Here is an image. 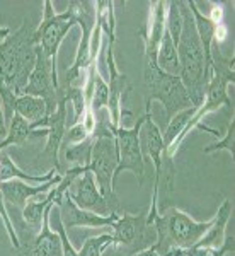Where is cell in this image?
I'll list each match as a JSON object with an SVG mask.
<instances>
[{"mask_svg": "<svg viewBox=\"0 0 235 256\" xmlns=\"http://www.w3.org/2000/svg\"><path fill=\"white\" fill-rule=\"evenodd\" d=\"M34 30L29 19H24L19 30L0 44V102L7 122L14 116L15 99L22 94L36 65Z\"/></svg>", "mask_w": 235, "mask_h": 256, "instance_id": "6da1fadb", "label": "cell"}, {"mask_svg": "<svg viewBox=\"0 0 235 256\" xmlns=\"http://www.w3.org/2000/svg\"><path fill=\"white\" fill-rule=\"evenodd\" d=\"M181 18H183V30L177 41V58H179V79L186 88V92L191 99L193 108H200L205 99L206 86L210 82L212 72L206 68L203 46L198 38L196 26L193 14L189 10L188 2L179 0Z\"/></svg>", "mask_w": 235, "mask_h": 256, "instance_id": "7a4b0ae2", "label": "cell"}, {"mask_svg": "<svg viewBox=\"0 0 235 256\" xmlns=\"http://www.w3.org/2000/svg\"><path fill=\"white\" fill-rule=\"evenodd\" d=\"M213 56V65H212V77H210V82L206 86V92H205V99L201 102L200 108L195 110L193 116L189 118L186 128L183 130V134L177 137L174 142H172L171 147H167L164 150V158L166 160H172L174 156L177 154L179 150L181 144L186 140V137L191 134V130H195L201 125V122L205 120L206 114L213 113L217 111L220 106H227L230 111L234 113V108H232V101L229 98V92H227V88L229 84H235V72H234V56L232 58H224L222 53L213 52L212 53Z\"/></svg>", "mask_w": 235, "mask_h": 256, "instance_id": "3957f363", "label": "cell"}, {"mask_svg": "<svg viewBox=\"0 0 235 256\" xmlns=\"http://www.w3.org/2000/svg\"><path fill=\"white\" fill-rule=\"evenodd\" d=\"M212 224L213 218L206 222H196L183 210L169 208L164 216H157L152 220V226L157 230V241L154 242V248L160 254H167L172 250L195 248Z\"/></svg>", "mask_w": 235, "mask_h": 256, "instance_id": "277c9868", "label": "cell"}, {"mask_svg": "<svg viewBox=\"0 0 235 256\" xmlns=\"http://www.w3.org/2000/svg\"><path fill=\"white\" fill-rule=\"evenodd\" d=\"M143 82L147 89L145 111H152V102L159 101L164 108L166 118L171 120L179 111L193 108L186 88L179 77L162 72L155 60L143 58Z\"/></svg>", "mask_w": 235, "mask_h": 256, "instance_id": "5b68a950", "label": "cell"}, {"mask_svg": "<svg viewBox=\"0 0 235 256\" xmlns=\"http://www.w3.org/2000/svg\"><path fill=\"white\" fill-rule=\"evenodd\" d=\"M109 123H99L92 135V152H90V160L87 166H84V172H92L94 180L97 183L99 192L102 193L109 202L116 204V195H114L113 178L114 171L118 168V147L116 140L111 132Z\"/></svg>", "mask_w": 235, "mask_h": 256, "instance_id": "8992f818", "label": "cell"}, {"mask_svg": "<svg viewBox=\"0 0 235 256\" xmlns=\"http://www.w3.org/2000/svg\"><path fill=\"white\" fill-rule=\"evenodd\" d=\"M78 2H70L65 12H55L49 0L43 2V19L34 30V41L43 50V53L56 64L58 48L63 43L65 36L75 24H78Z\"/></svg>", "mask_w": 235, "mask_h": 256, "instance_id": "52a82bcc", "label": "cell"}, {"mask_svg": "<svg viewBox=\"0 0 235 256\" xmlns=\"http://www.w3.org/2000/svg\"><path fill=\"white\" fill-rule=\"evenodd\" d=\"M143 122H145V114L140 116L131 128L118 126L113 128L109 125L113 137L116 140L118 147V168L114 171L113 178V186L116 184V180L121 172L131 171L138 178V183H143V176H145V159L142 154V147H140V128H142Z\"/></svg>", "mask_w": 235, "mask_h": 256, "instance_id": "ba28073f", "label": "cell"}, {"mask_svg": "<svg viewBox=\"0 0 235 256\" xmlns=\"http://www.w3.org/2000/svg\"><path fill=\"white\" fill-rule=\"evenodd\" d=\"M140 147L142 154L152 160L155 169V181H154V193H152L150 210L147 214V226H152V220L159 216V186L162 181V166H164V138L159 125L152 118V111H145V122L140 128Z\"/></svg>", "mask_w": 235, "mask_h": 256, "instance_id": "9c48e42d", "label": "cell"}, {"mask_svg": "<svg viewBox=\"0 0 235 256\" xmlns=\"http://www.w3.org/2000/svg\"><path fill=\"white\" fill-rule=\"evenodd\" d=\"M78 26L82 30V38L78 41L77 55L73 60L72 67L65 72V88H73V82L80 79L82 74L92 65V56H90V38L96 26V9L94 2H78Z\"/></svg>", "mask_w": 235, "mask_h": 256, "instance_id": "30bf717a", "label": "cell"}, {"mask_svg": "<svg viewBox=\"0 0 235 256\" xmlns=\"http://www.w3.org/2000/svg\"><path fill=\"white\" fill-rule=\"evenodd\" d=\"M67 195L82 210H89V212H94L102 217H109L111 214H118L116 204L109 202L99 192L92 172H84L82 176L75 178L67 190Z\"/></svg>", "mask_w": 235, "mask_h": 256, "instance_id": "8fae6325", "label": "cell"}, {"mask_svg": "<svg viewBox=\"0 0 235 256\" xmlns=\"http://www.w3.org/2000/svg\"><path fill=\"white\" fill-rule=\"evenodd\" d=\"M106 52V65H108V72H109V99H108V116L111 120V126L118 128L121 126V120L123 114L131 116V111L123 110V99H125L126 92L131 90V86L128 84V77L125 74H121L118 70L116 58H114V44L106 43L104 46Z\"/></svg>", "mask_w": 235, "mask_h": 256, "instance_id": "7c38bea8", "label": "cell"}, {"mask_svg": "<svg viewBox=\"0 0 235 256\" xmlns=\"http://www.w3.org/2000/svg\"><path fill=\"white\" fill-rule=\"evenodd\" d=\"M58 214L67 232L73 227H113L119 217V214H111L109 217H102L94 212H89V210L78 208L72 202V198L67 195V192L58 204Z\"/></svg>", "mask_w": 235, "mask_h": 256, "instance_id": "4fadbf2b", "label": "cell"}, {"mask_svg": "<svg viewBox=\"0 0 235 256\" xmlns=\"http://www.w3.org/2000/svg\"><path fill=\"white\" fill-rule=\"evenodd\" d=\"M67 102H68V98H67V94H65V98H61L58 101L55 111L48 116V126H46L48 142L43 152L44 158H48L55 164V169L58 172H61L58 154H60L61 142H63V137H65V132H67Z\"/></svg>", "mask_w": 235, "mask_h": 256, "instance_id": "5bb4252c", "label": "cell"}, {"mask_svg": "<svg viewBox=\"0 0 235 256\" xmlns=\"http://www.w3.org/2000/svg\"><path fill=\"white\" fill-rule=\"evenodd\" d=\"M166 18H167V2L157 0L150 4V18L145 30L140 31V36L145 43V60L157 62V52H159L160 41L166 32Z\"/></svg>", "mask_w": 235, "mask_h": 256, "instance_id": "9a60e30c", "label": "cell"}, {"mask_svg": "<svg viewBox=\"0 0 235 256\" xmlns=\"http://www.w3.org/2000/svg\"><path fill=\"white\" fill-rule=\"evenodd\" d=\"M60 181H61V174L53 176L51 180L43 184H29V183H24V181H20V180H10V181L0 183V192H2L3 198H5V204L9 202L10 205H14V207L22 210L26 207L29 198L39 195V193L49 192V190L53 186H56Z\"/></svg>", "mask_w": 235, "mask_h": 256, "instance_id": "2e32d148", "label": "cell"}, {"mask_svg": "<svg viewBox=\"0 0 235 256\" xmlns=\"http://www.w3.org/2000/svg\"><path fill=\"white\" fill-rule=\"evenodd\" d=\"M114 246H133L143 241L147 226V214H123L113 224Z\"/></svg>", "mask_w": 235, "mask_h": 256, "instance_id": "e0dca14e", "label": "cell"}, {"mask_svg": "<svg viewBox=\"0 0 235 256\" xmlns=\"http://www.w3.org/2000/svg\"><path fill=\"white\" fill-rule=\"evenodd\" d=\"M48 118L39 120V122L29 123L26 122L22 116H19L17 113H14V116L9 122V132L7 137L0 144V152L9 146H24L27 140L36 138V137H48Z\"/></svg>", "mask_w": 235, "mask_h": 256, "instance_id": "ac0fdd59", "label": "cell"}, {"mask_svg": "<svg viewBox=\"0 0 235 256\" xmlns=\"http://www.w3.org/2000/svg\"><path fill=\"white\" fill-rule=\"evenodd\" d=\"M51 208L53 205L44 210L43 222H41V232L36 236L34 242L31 246L32 256H63V248H61V239L58 232L51 230Z\"/></svg>", "mask_w": 235, "mask_h": 256, "instance_id": "d6986e66", "label": "cell"}, {"mask_svg": "<svg viewBox=\"0 0 235 256\" xmlns=\"http://www.w3.org/2000/svg\"><path fill=\"white\" fill-rule=\"evenodd\" d=\"M234 212V204L230 200H224V204L220 205L217 216L213 217V224L208 230L205 232V236L196 242L195 248H203V250H218L222 246L225 239V229L229 224L230 217Z\"/></svg>", "mask_w": 235, "mask_h": 256, "instance_id": "ffe728a7", "label": "cell"}, {"mask_svg": "<svg viewBox=\"0 0 235 256\" xmlns=\"http://www.w3.org/2000/svg\"><path fill=\"white\" fill-rule=\"evenodd\" d=\"M56 174H61V172L56 171L55 168H51L44 174H29V172H24L22 169H19L17 164L10 159L9 154H5V152L0 154V183L10 180H20L29 184H43Z\"/></svg>", "mask_w": 235, "mask_h": 256, "instance_id": "44dd1931", "label": "cell"}, {"mask_svg": "<svg viewBox=\"0 0 235 256\" xmlns=\"http://www.w3.org/2000/svg\"><path fill=\"white\" fill-rule=\"evenodd\" d=\"M14 113H17L19 116H22L29 123L39 122V120H44L49 116L46 101H44L43 98L27 96V94H20V96L15 99Z\"/></svg>", "mask_w": 235, "mask_h": 256, "instance_id": "7402d4cb", "label": "cell"}, {"mask_svg": "<svg viewBox=\"0 0 235 256\" xmlns=\"http://www.w3.org/2000/svg\"><path fill=\"white\" fill-rule=\"evenodd\" d=\"M53 188L46 193H39V195L27 200L26 207L22 208V217L29 226L38 227L41 222H43L44 210H46L49 205H55V190Z\"/></svg>", "mask_w": 235, "mask_h": 256, "instance_id": "603a6c76", "label": "cell"}, {"mask_svg": "<svg viewBox=\"0 0 235 256\" xmlns=\"http://www.w3.org/2000/svg\"><path fill=\"white\" fill-rule=\"evenodd\" d=\"M96 9V24L101 28L102 34H106L108 43H116V16H114L113 0H99L94 2Z\"/></svg>", "mask_w": 235, "mask_h": 256, "instance_id": "cb8c5ba5", "label": "cell"}, {"mask_svg": "<svg viewBox=\"0 0 235 256\" xmlns=\"http://www.w3.org/2000/svg\"><path fill=\"white\" fill-rule=\"evenodd\" d=\"M157 65H159V68L162 70V72L169 74V76L179 77L181 67H179V58H177V48H176V44L172 43L167 30L164 32L159 52H157Z\"/></svg>", "mask_w": 235, "mask_h": 256, "instance_id": "d4e9b609", "label": "cell"}, {"mask_svg": "<svg viewBox=\"0 0 235 256\" xmlns=\"http://www.w3.org/2000/svg\"><path fill=\"white\" fill-rule=\"evenodd\" d=\"M196 108H188L184 111H179V113H176L174 116L169 120L167 123V128L166 132L162 134V138H164V150H166L167 147L172 146V142L179 137L181 134H183V130L186 128L189 118L193 116V113H195Z\"/></svg>", "mask_w": 235, "mask_h": 256, "instance_id": "484cf974", "label": "cell"}, {"mask_svg": "<svg viewBox=\"0 0 235 256\" xmlns=\"http://www.w3.org/2000/svg\"><path fill=\"white\" fill-rule=\"evenodd\" d=\"M114 246L113 234H101V236L87 238L82 244L78 256H102L106 250Z\"/></svg>", "mask_w": 235, "mask_h": 256, "instance_id": "4316f807", "label": "cell"}, {"mask_svg": "<svg viewBox=\"0 0 235 256\" xmlns=\"http://www.w3.org/2000/svg\"><path fill=\"white\" fill-rule=\"evenodd\" d=\"M92 137H89L87 140H84L82 144H77V146H70L67 147V152H65V158L72 168H84L89 164L90 160V152H92Z\"/></svg>", "mask_w": 235, "mask_h": 256, "instance_id": "83f0119b", "label": "cell"}, {"mask_svg": "<svg viewBox=\"0 0 235 256\" xmlns=\"http://www.w3.org/2000/svg\"><path fill=\"white\" fill-rule=\"evenodd\" d=\"M166 30L171 36L172 43L177 44L179 41L181 30H183V18H181V9H179V0H171L167 2V18H166Z\"/></svg>", "mask_w": 235, "mask_h": 256, "instance_id": "f1b7e54d", "label": "cell"}, {"mask_svg": "<svg viewBox=\"0 0 235 256\" xmlns=\"http://www.w3.org/2000/svg\"><path fill=\"white\" fill-rule=\"evenodd\" d=\"M108 99H109V88L106 79H102L99 68L96 70V76H94V92L92 99H90V108L94 113L101 111L102 108H108Z\"/></svg>", "mask_w": 235, "mask_h": 256, "instance_id": "f546056e", "label": "cell"}, {"mask_svg": "<svg viewBox=\"0 0 235 256\" xmlns=\"http://www.w3.org/2000/svg\"><path fill=\"white\" fill-rule=\"evenodd\" d=\"M234 144H235V120L232 116V122L229 123V128H227V132H225V137L215 144H212V146L205 147V154H212V152H217V150H227L230 154V158H234V154H235Z\"/></svg>", "mask_w": 235, "mask_h": 256, "instance_id": "4dcf8cb0", "label": "cell"}, {"mask_svg": "<svg viewBox=\"0 0 235 256\" xmlns=\"http://www.w3.org/2000/svg\"><path fill=\"white\" fill-rule=\"evenodd\" d=\"M0 218H2V224H3V227H5L7 234H9V239H10L12 246H14L15 250H19L20 241L17 238V232H15L14 226H12V220H10L9 212H7V207H5V198H3L2 192H0Z\"/></svg>", "mask_w": 235, "mask_h": 256, "instance_id": "1f68e13d", "label": "cell"}, {"mask_svg": "<svg viewBox=\"0 0 235 256\" xmlns=\"http://www.w3.org/2000/svg\"><path fill=\"white\" fill-rule=\"evenodd\" d=\"M89 135L87 132H85V128L82 126V123H73L72 126L68 128V132H65V137H63V142L67 147L70 146H77V144H82L84 140H87Z\"/></svg>", "mask_w": 235, "mask_h": 256, "instance_id": "d6a6232c", "label": "cell"}, {"mask_svg": "<svg viewBox=\"0 0 235 256\" xmlns=\"http://www.w3.org/2000/svg\"><path fill=\"white\" fill-rule=\"evenodd\" d=\"M56 224H55V232H58V236L61 239V248H63V256H78V251L75 250V248L72 246V242H70V239H68V234H67V230H65V227H63V222H61V218H60V214H58V210H56Z\"/></svg>", "mask_w": 235, "mask_h": 256, "instance_id": "836d02e7", "label": "cell"}, {"mask_svg": "<svg viewBox=\"0 0 235 256\" xmlns=\"http://www.w3.org/2000/svg\"><path fill=\"white\" fill-rule=\"evenodd\" d=\"M80 123H82V126L85 128L89 137H92L94 132H96V128H97V120H96V113H94L92 108H90V104L85 106V111L80 118Z\"/></svg>", "mask_w": 235, "mask_h": 256, "instance_id": "e575fe53", "label": "cell"}, {"mask_svg": "<svg viewBox=\"0 0 235 256\" xmlns=\"http://www.w3.org/2000/svg\"><path fill=\"white\" fill-rule=\"evenodd\" d=\"M234 234H225V239L222 242V246L218 250H210V256H225V254H234Z\"/></svg>", "mask_w": 235, "mask_h": 256, "instance_id": "d590c367", "label": "cell"}, {"mask_svg": "<svg viewBox=\"0 0 235 256\" xmlns=\"http://www.w3.org/2000/svg\"><path fill=\"white\" fill-rule=\"evenodd\" d=\"M208 19L212 20L215 26L224 24V7H222L220 4H212V12H210Z\"/></svg>", "mask_w": 235, "mask_h": 256, "instance_id": "8d00e7d4", "label": "cell"}, {"mask_svg": "<svg viewBox=\"0 0 235 256\" xmlns=\"http://www.w3.org/2000/svg\"><path fill=\"white\" fill-rule=\"evenodd\" d=\"M7 132H9V128H7V120H5V114H3L2 102H0V144L5 140Z\"/></svg>", "mask_w": 235, "mask_h": 256, "instance_id": "74e56055", "label": "cell"}, {"mask_svg": "<svg viewBox=\"0 0 235 256\" xmlns=\"http://www.w3.org/2000/svg\"><path fill=\"white\" fill-rule=\"evenodd\" d=\"M227 38V28L225 24H218L215 28V41L213 43H224Z\"/></svg>", "mask_w": 235, "mask_h": 256, "instance_id": "f35d334b", "label": "cell"}, {"mask_svg": "<svg viewBox=\"0 0 235 256\" xmlns=\"http://www.w3.org/2000/svg\"><path fill=\"white\" fill-rule=\"evenodd\" d=\"M183 251L186 256H210V250H203V248H189Z\"/></svg>", "mask_w": 235, "mask_h": 256, "instance_id": "ab89813d", "label": "cell"}, {"mask_svg": "<svg viewBox=\"0 0 235 256\" xmlns=\"http://www.w3.org/2000/svg\"><path fill=\"white\" fill-rule=\"evenodd\" d=\"M135 256H164V254H160L159 251H157L155 248H154V244H152L150 248H147V250L140 251V253H137Z\"/></svg>", "mask_w": 235, "mask_h": 256, "instance_id": "60d3db41", "label": "cell"}, {"mask_svg": "<svg viewBox=\"0 0 235 256\" xmlns=\"http://www.w3.org/2000/svg\"><path fill=\"white\" fill-rule=\"evenodd\" d=\"M10 32H12L10 28H0V44H2L3 41H5V38L10 34Z\"/></svg>", "mask_w": 235, "mask_h": 256, "instance_id": "b9f144b4", "label": "cell"}]
</instances>
